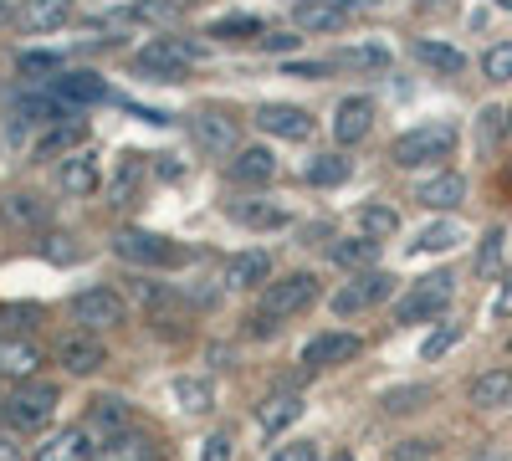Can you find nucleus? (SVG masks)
I'll list each match as a JSON object with an SVG mask.
<instances>
[{
    "mask_svg": "<svg viewBox=\"0 0 512 461\" xmlns=\"http://www.w3.org/2000/svg\"><path fill=\"white\" fill-rule=\"evenodd\" d=\"M195 62H200V47H190V41H180V36H154L134 57V77H144V82H185V72Z\"/></svg>",
    "mask_w": 512,
    "mask_h": 461,
    "instance_id": "1",
    "label": "nucleus"
},
{
    "mask_svg": "<svg viewBox=\"0 0 512 461\" xmlns=\"http://www.w3.org/2000/svg\"><path fill=\"white\" fill-rule=\"evenodd\" d=\"M456 149V123H420V129H405L390 149V159L400 170H420V164H441Z\"/></svg>",
    "mask_w": 512,
    "mask_h": 461,
    "instance_id": "2",
    "label": "nucleus"
},
{
    "mask_svg": "<svg viewBox=\"0 0 512 461\" xmlns=\"http://www.w3.org/2000/svg\"><path fill=\"white\" fill-rule=\"evenodd\" d=\"M57 405H62V390L57 385H47V380H26V385H16L11 390V400L0 405V415L16 426V431H41L57 415Z\"/></svg>",
    "mask_w": 512,
    "mask_h": 461,
    "instance_id": "3",
    "label": "nucleus"
},
{
    "mask_svg": "<svg viewBox=\"0 0 512 461\" xmlns=\"http://www.w3.org/2000/svg\"><path fill=\"white\" fill-rule=\"evenodd\" d=\"M113 251L123 262H134V267H185L190 262V251L175 246L169 236H154V231H139V226H128L113 236Z\"/></svg>",
    "mask_w": 512,
    "mask_h": 461,
    "instance_id": "4",
    "label": "nucleus"
},
{
    "mask_svg": "<svg viewBox=\"0 0 512 461\" xmlns=\"http://www.w3.org/2000/svg\"><path fill=\"white\" fill-rule=\"evenodd\" d=\"M451 292H456V277H451V272L420 277L405 298L395 303V323H431V318H441L446 303H451Z\"/></svg>",
    "mask_w": 512,
    "mask_h": 461,
    "instance_id": "5",
    "label": "nucleus"
},
{
    "mask_svg": "<svg viewBox=\"0 0 512 461\" xmlns=\"http://www.w3.org/2000/svg\"><path fill=\"white\" fill-rule=\"evenodd\" d=\"M313 298H318V277L313 272H287V277H277V282H267V292H262V318H272V323H282V318H297L303 308H313Z\"/></svg>",
    "mask_w": 512,
    "mask_h": 461,
    "instance_id": "6",
    "label": "nucleus"
},
{
    "mask_svg": "<svg viewBox=\"0 0 512 461\" xmlns=\"http://www.w3.org/2000/svg\"><path fill=\"white\" fill-rule=\"evenodd\" d=\"M128 318V303L118 298L113 287H82L77 298H72V323L82 328V333H113L118 323Z\"/></svg>",
    "mask_w": 512,
    "mask_h": 461,
    "instance_id": "7",
    "label": "nucleus"
},
{
    "mask_svg": "<svg viewBox=\"0 0 512 461\" xmlns=\"http://www.w3.org/2000/svg\"><path fill=\"white\" fill-rule=\"evenodd\" d=\"M395 292V277L390 272H354V282H344L333 292V313L338 318H354V313H369L374 303H384Z\"/></svg>",
    "mask_w": 512,
    "mask_h": 461,
    "instance_id": "8",
    "label": "nucleus"
},
{
    "mask_svg": "<svg viewBox=\"0 0 512 461\" xmlns=\"http://www.w3.org/2000/svg\"><path fill=\"white\" fill-rule=\"evenodd\" d=\"M82 431H88V436H93V446L103 451L113 436L134 431V410H128V400H123V395H98V400L88 405V421H82Z\"/></svg>",
    "mask_w": 512,
    "mask_h": 461,
    "instance_id": "9",
    "label": "nucleus"
},
{
    "mask_svg": "<svg viewBox=\"0 0 512 461\" xmlns=\"http://www.w3.org/2000/svg\"><path fill=\"white\" fill-rule=\"evenodd\" d=\"M47 364V349H41L31 333H0V374L16 385L36 380V369Z\"/></svg>",
    "mask_w": 512,
    "mask_h": 461,
    "instance_id": "10",
    "label": "nucleus"
},
{
    "mask_svg": "<svg viewBox=\"0 0 512 461\" xmlns=\"http://www.w3.org/2000/svg\"><path fill=\"white\" fill-rule=\"evenodd\" d=\"M256 129L272 134V139H287V144H303L313 134V113L297 108V103H262L256 108Z\"/></svg>",
    "mask_w": 512,
    "mask_h": 461,
    "instance_id": "11",
    "label": "nucleus"
},
{
    "mask_svg": "<svg viewBox=\"0 0 512 461\" xmlns=\"http://www.w3.org/2000/svg\"><path fill=\"white\" fill-rule=\"evenodd\" d=\"M57 364L67 369V374H77V380H88V374H98L103 364H108V344L98 339V333H67V339L57 344Z\"/></svg>",
    "mask_w": 512,
    "mask_h": 461,
    "instance_id": "12",
    "label": "nucleus"
},
{
    "mask_svg": "<svg viewBox=\"0 0 512 461\" xmlns=\"http://www.w3.org/2000/svg\"><path fill=\"white\" fill-rule=\"evenodd\" d=\"M52 93L77 113V108H98V103H113V88H108V82L98 77V72H57L52 77Z\"/></svg>",
    "mask_w": 512,
    "mask_h": 461,
    "instance_id": "13",
    "label": "nucleus"
},
{
    "mask_svg": "<svg viewBox=\"0 0 512 461\" xmlns=\"http://www.w3.org/2000/svg\"><path fill=\"white\" fill-rule=\"evenodd\" d=\"M190 134L205 154H236L241 149V129H236V118L231 113H216V108H205L190 118Z\"/></svg>",
    "mask_w": 512,
    "mask_h": 461,
    "instance_id": "14",
    "label": "nucleus"
},
{
    "mask_svg": "<svg viewBox=\"0 0 512 461\" xmlns=\"http://www.w3.org/2000/svg\"><path fill=\"white\" fill-rule=\"evenodd\" d=\"M0 221L11 231H47L52 226V200H41L36 190H11L0 200Z\"/></svg>",
    "mask_w": 512,
    "mask_h": 461,
    "instance_id": "15",
    "label": "nucleus"
},
{
    "mask_svg": "<svg viewBox=\"0 0 512 461\" xmlns=\"http://www.w3.org/2000/svg\"><path fill=\"white\" fill-rule=\"evenodd\" d=\"M180 16H185L180 0H128V6L103 16V26H175Z\"/></svg>",
    "mask_w": 512,
    "mask_h": 461,
    "instance_id": "16",
    "label": "nucleus"
},
{
    "mask_svg": "<svg viewBox=\"0 0 512 461\" xmlns=\"http://www.w3.org/2000/svg\"><path fill=\"white\" fill-rule=\"evenodd\" d=\"M359 349H364V339L359 333H318V339L303 349V364L308 369H338V364H349V359H359Z\"/></svg>",
    "mask_w": 512,
    "mask_h": 461,
    "instance_id": "17",
    "label": "nucleus"
},
{
    "mask_svg": "<svg viewBox=\"0 0 512 461\" xmlns=\"http://www.w3.org/2000/svg\"><path fill=\"white\" fill-rule=\"evenodd\" d=\"M292 21H297V31H308V36H333V31L349 26V6L344 0H297Z\"/></svg>",
    "mask_w": 512,
    "mask_h": 461,
    "instance_id": "18",
    "label": "nucleus"
},
{
    "mask_svg": "<svg viewBox=\"0 0 512 461\" xmlns=\"http://www.w3.org/2000/svg\"><path fill=\"white\" fill-rule=\"evenodd\" d=\"M93 456H98V446H93V436L82 426H62V431H52L31 451V461H93Z\"/></svg>",
    "mask_w": 512,
    "mask_h": 461,
    "instance_id": "19",
    "label": "nucleus"
},
{
    "mask_svg": "<svg viewBox=\"0 0 512 461\" xmlns=\"http://www.w3.org/2000/svg\"><path fill=\"white\" fill-rule=\"evenodd\" d=\"M369 129H374V98H344V103H338L333 108V139L338 144H359V139H369Z\"/></svg>",
    "mask_w": 512,
    "mask_h": 461,
    "instance_id": "20",
    "label": "nucleus"
},
{
    "mask_svg": "<svg viewBox=\"0 0 512 461\" xmlns=\"http://www.w3.org/2000/svg\"><path fill=\"white\" fill-rule=\"evenodd\" d=\"M16 129H26V123H36V129H52V123H72L77 113L57 98V93H26V98H16Z\"/></svg>",
    "mask_w": 512,
    "mask_h": 461,
    "instance_id": "21",
    "label": "nucleus"
},
{
    "mask_svg": "<svg viewBox=\"0 0 512 461\" xmlns=\"http://www.w3.org/2000/svg\"><path fill=\"white\" fill-rule=\"evenodd\" d=\"M415 200L425 205V211H456V205L466 200V180L456 170H441V175L415 185Z\"/></svg>",
    "mask_w": 512,
    "mask_h": 461,
    "instance_id": "22",
    "label": "nucleus"
},
{
    "mask_svg": "<svg viewBox=\"0 0 512 461\" xmlns=\"http://www.w3.org/2000/svg\"><path fill=\"white\" fill-rule=\"evenodd\" d=\"M272 175H277V154H272V149L246 144V149L231 154V180H236V185H267Z\"/></svg>",
    "mask_w": 512,
    "mask_h": 461,
    "instance_id": "23",
    "label": "nucleus"
},
{
    "mask_svg": "<svg viewBox=\"0 0 512 461\" xmlns=\"http://www.w3.org/2000/svg\"><path fill=\"white\" fill-rule=\"evenodd\" d=\"M144 180H149L144 154H123V159L113 164V180H108L113 205H134V200H139V190H144Z\"/></svg>",
    "mask_w": 512,
    "mask_h": 461,
    "instance_id": "24",
    "label": "nucleus"
},
{
    "mask_svg": "<svg viewBox=\"0 0 512 461\" xmlns=\"http://www.w3.org/2000/svg\"><path fill=\"white\" fill-rule=\"evenodd\" d=\"M226 216L236 226H246V231H277V226H287V211L277 200H231Z\"/></svg>",
    "mask_w": 512,
    "mask_h": 461,
    "instance_id": "25",
    "label": "nucleus"
},
{
    "mask_svg": "<svg viewBox=\"0 0 512 461\" xmlns=\"http://www.w3.org/2000/svg\"><path fill=\"white\" fill-rule=\"evenodd\" d=\"M466 395H472L477 410H502V405H512V369H482Z\"/></svg>",
    "mask_w": 512,
    "mask_h": 461,
    "instance_id": "26",
    "label": "nucleus"
},
{
    "mask_svg": "<svg viewBox=\"0 0 512 461\" xmlns=\"http://www.w3.org/2000/svg\"><path fill=\"white\" fill-rule=\"evenodd\" d=\"M303 395H292V390H282V395H267L262 405H256V421H262V431H287L292 421H303Z\"/></svg>",
    "mask_w": 512,
    "mask_h": 461,
    "instance_id": "27",
    "label": "nucleus"
},
{
    "mask_svg": "<svg viewBox=\"0 0 512 461\" xmlns=\"http://www.w3.org/2000/svg\"><path fill=\"white\" fill-rule=\"evenodd\" d=\"M57 190H62V195H93V190H98V164H93V154H67V159L57 164Z\"/></svg>",
    "mask_w": 512,
    "mask_h": 461,
    "instance_id": "28",
    "label": "nucleus"
},
{
    "mask_svg": "<svg viewBox=\"0 0 512 461\" xmlns=\"http://www.w3.org/2000/svg\"><path fill=\"white\" fill-rule=\"evenodd\" d=\"M93 461H159V441H154L149 431H123V436H113Z\"/></svg>",
    "mask_w": 512,
    "mask_h": 461,
    "instance_id": "29",
    "label": "nucleus"
},
{
    "mask_svg": "<svg viewBox=\"0 0 512 461\" xmlns=\"http://www.w3.org/2000/svg\"><path fill=\"white\" fill-rule=\"evenodd\" d=\"M16 21L26 31H62L72 21V0H26V6L16 11Z\"/></svg>",
    "mask_w": 512,
    "mask_h": 461,
    "instance_id": "30",
    "label": "nucleus"
},
{
    "mask_svg": "<svg viewBox=\"0 0 512 461\" xmlns=\"http://www.w3.org/2000/svg\"><path fill=\"white\" fill-rule=\"evenodd\" d=\"M272 282V257L267 251H241V257L226 267V287H267Z\"/></svg>",
    "mask_w": 512,
    "mask_h": 461,
    "instance_id": "31",
    "label": "nucleus"
},
{
    "mask_svg": "<svg viewBox=\"0 0 512 461\" xmlns=\"http://www.w3.org/2000/svg\"><path fill=\"white\" fill-rule=\"evenodd\" d=\"M328 257H333L338 267H349V272H374V262H379V241H369V236H344V241H333V246H328Z\"/></svg>",
    "mask_w": 512,
    "mask_h": 461,
    "instance_id": "32",
    "label": "nucleus"
},
{
    "mask_svg": "<svg viewBox=\"0 0 512 461\" xmlns=\"http://www.w3.org/2000/svg\"><path fill=\"white\" fill-rule=\"evenodd\" d=\"M82 139H88V129H82L77 118H72V123H52V129L31 144V159H57V154H72V144H82Z\"/></svg>",
    "mask_w": 512,
    "mask_h": 461,
    "instance_id": "33",
    "label": "nucleus"
},
{
    "mask_svg": "<svg viewBox=\"0 0 512 461\" xmlns=\"http://www.w3.org/2000/svg\"><path fill=\"white\" fill-rule=\"evenodd\" d=\"M354 175V164L344 159V154H318L308 170H303V180L313 185V190H333V185H344Z\"/></svg>",
    "mask_w": 512,
    "mask_h": 461,
    "instance_id": "34",
    "label": "nucleus"
},
{
    "mask_svg": "<svg viewBox=\"0 0 512 461\" xmlns=\"http://www.w3.org/2000/svg\"><path fill=\"white\" fill-rule=\"evenodd\" d=\"M415 57H420L425 67L446 72V77H456V72L466 67V57H461L456 47H446V41H431V36H420V41H415Z\"/></svg>",
    "mask_w": 512,
    "mask_h": 461,
    "instance_id": "35",
    "label": "nucleus"
},
{
    "mask_svg": "<svg viewBox=\"0 0 512 461\" xmlns=\"http://www.w3.org/2000/svg\"><path fill=\"white\" fill-rule=\"evenodd\" d=\"M436 400V390L431 385H400V390H390L379 405H384V415H415V410H425Z\"/></svg>",
    "mask_w": 512,
    "mask_h": 461,
    "instance_id": "36",
    "label": "nucleus"
},
{
    "mask_svg": "<svg viewBox=\"0 0 512 461\" xmlns=\"http://www.w3.org/2000/svg\"><path fill=\"white\" fill-rule=\"evenodd\" d=\"M395 231H400V211H390V205H359V236L384 241Z\"/></svg>",
    "mask_w": 512,
    "mask_h": 461,
    "instance_id": "37",
    "label": "nucleus"
},
{
    "mask_svg": "<svg viewBox=\"0 0 512 461\" xmlns=\"http://www.w3.org/2000/svg\"><path fill=\"white\" fill-rule=\"evenodd\" d=\"M175 400H180V410H190V415H210V405H216V390H210V380H190V374H180V380H175Z\"/></svg>",
    "mask_w": 512,
    "mask_h": 461,
    "instance_id": "38",
    "label": "nucleus"
},
{
    "mask_svg": "<svg viewBox=\"0 0 512 461\" xmlns=\"http://www.w3.org/2000/svg\"><path fill=\"white\" fill-rule=\"evenodd\" d=\"M333 67H354V72H384L390 67V52L384 47H344L333 57Z\"/></svg>",
    "mask_w": 512,
    "mask_h": 461,
    "instance_id": "39",
    "label": "nucleus"
},
{
    "mask_svg": "<svg viewBox=\"0 0 512 461\" xmlns=\"http://www.w3.org/2000/svg\"><path fill=\"white\" fill-rule=\"evenodd\" d=\"M502 251H507V231H502V226H492V231L482 236V246H477V272H482V277H497Z\"/></svg>",
    "mask_w": 512,
    "mask_h": 461,
    "instance_id": "40",
    "label": "nucleus"
},
{
    "mask_svg": "<svg viewBox=\"0 0 512 461\" xmlns=\"http://www.w3.org/2000/svg\"><path fill=\"white\" fill-rule=\"evenodd\" d=\"M210 36H216V41H246V36H267V26L256 16H226V21L210 26Z\"/></svg>",
    "mask_w": 512,
    "mask_h": 461,
    "instance_id": "41",
    "label": "nucleus"
},
{
    "mask_svg": "<svg viewBox=\"0 0 512 461\" xmlns=\"http://www.w3.org/2000/svg\"><path fill=\"white\" fill-rule=\"evenodd\" d=\"M456 241H461V226L456 221H436V226H425L415 236V251H451Z\"/></svg>",
    "mask_w": 512,
    "mask_h": 461,
    "instance_id": "42",
    "label": "nucleus"
},
{
    "mask_svg": "<svg viewBox=\"0 0 512 461\" xmlns=\"http://www.w3.org/2000/svg\"><path fill=\"white\" fill-rule=\"evenodd\" d=\"M482 72L487 82H512V41H497V47L482 52Z\"/></svg>",
    "mask_w": 512,
    "mask_h": 461,
    "instance_id": "43",
    "label": "nucleus"
},
{
    "mask_svg": "<svg viewBox=\"0 0 512 461\" xmlns=\"http://www.w3.org/2000/svg\"><path fill=\"white\" fill-rule=\"evenodd\" d=\"M41 257L57 262V267H67V262L82 257V251H77V241H72L67 231H47V236H41Z\"/></svg>",
    "mask_w": 512,
    "mask_h": 461,
    "instance_id": "44",
    "label": "nucleus"
},
{
    "mask_svg": "<svg viewBox=\"0 0 512 461\" xmlns=\"http://www.w3.org/2000/svg\"><path fill=\"white\" fill-rule=\"evenodd\" d=\"M36 318H41L36 303H6V308H0V328H6V333H26V323L36 328Z\"/></svg>",
    "mask_w": 512,
    "mask_h": 461,
    "instance_id": "45",
    "label": "nucleus"
},
{
    "mask_svg": "<svg viewBox=\"0 0 512 461\" xmlns=\"http://www.w3.org/2000/svg\"><path fill=\"white\" fill-rule=\"evenodd\" d=\"M456 339H461V323H446V328H436L431 339L420 344V359H441V354H451V349H456Z\"/></svg>",
    "mask_w": 512,
    "mask_h": 461,
    "instance_id": "46",
    "label": "nucleus"
},
{
    "mask_svg": "<svg viewBox=\"0 0 512 461\" xmlns=\"http://www.w3.org/2000/svg\"><path fill=\"white\" fill-rule=\"evenodd\" d=\"M231 451H236V431H210L205 436V446H200V461H231Z\"/></svg>",
    "mask_w": 512,
    "mask_h": 461,
    "instance_id": "47",
    "label": "nucleus"
},
{
    "mask_svg": "<svg viewBox=\"0 0 512 461\" xmlns=\"http://www.w3.org/2000/svg\"><path fill=\"white\" fill-rule=\"evenodd\" d=\"M267 461H323V456H318V441H287V446H277Z\"/></svg>",
    "mask_w": 512,
    "mask_h": 461,
    "instance_id": "48",
    "label": "nucleus"
},
{
    "mask_svg": "<svg viewBox=\"0 0 512 461\" xmlns=\"http://www.w3.org/2000/svg\"><path fill=\"white\" fill-rule=\"evenodd\" d=\"M16 67H21L26 77H31V72H62V57H52V52H21Z\"/></svg>",
    "mask_w": 512,
    "mask_h": 461,
    "instance_id": "49",
    "label": "nucleus"
},
{
    "mask_svg": "<svg viewBox=\"0 0 512 461\" xmlns=\"http://www.w3.org/2000/svg\"><path fill=\"white\" fill-rule=\"evenodd\" d=\"M492 318H512V272H502L497 298H492Z\"/></svg>",
    "mask_w": 512,
    "mask_h": 461,
    "instance_id": "50",
    "label": "nucleus"
},
{
    "mask_svg": "<svg viewBox=\"0 0 512 461\" xmlns=\"http://www.w3.org/2000/svg\"><path fill=\"white\" fill-rule=\"evenodd\" d=\"M502 129H507V113H502V108H487L482 123H477V134H482V139H502Z\"/></svg>",
    "mask_w": 512,
    "mask_h": 461,
    "instance_id": "51",
    "label": "nucleus"
},
{
    "mask_svg": "<svg viewBox=\"0 0 512 461\" xmlns=\"http://www.w3.org/2000/svg\"><path fill=\"white\" fill-rule=\"evenodd\" d=\"M431 451H436V441H400L395 446V461H425Z\"/></svg>",
    "mask_w": 512,
    "mask_h": 461,
    "instance_id": "52",
    "label": "nucleus"
},
{
    "mask_svg": "<svg viewBox=\"0 0 512 461\" xmlns=\"http://www.w3.org/2000/svg\"><path fill=\"white\" fill-rule=\"evenodd\" d=\"M297 41H303V36H287V31H267V36H262V47H267V52H297Z\"/></svg>",
    "mask_w": 512,
    "mask_h": 461,
    "instance_id": "53",
    "label": "nucleus"
},
{
    "mask_svg": "<svg viewBox=\"0 0 512 461\" xmlns=\"http://www.w3.org/2000/svg\"><path fill=\"white\" fill-rule=\"evenodd\" d=\"M287 77H308V82H318V77H328V62H287Z\"/></svg>",
    "mask_w": 512,
    "mask_h": 461,
    "instance_id": "54",
    "label": "nucleus"
},
{
    "mask_svg": "<svg viewBox=\"0 0 512 461\" xmlns=\"http://www.w3.org/2000/svg\"><path fill=\"white\" fill-rule=\"evenodd\" d=\"M0 461H26V451H21L16 436H0Z\"/></svg>",
    "mask_w": 512,
    "mask_h": 461,
    "instance_id": "55",
    "label": "nucleus"
},
{
    "mask_svg": "<svg viewBox=\"0 0 512 461\" xmlns=\"http://www.w3.org/2000/svg\"><path fill=\"white\" fill-rule=\"evenodd\" d=\"M272 318H262V313H251V339H272Z\"/></svg>",
    "mask_w": 512,
    "mask_h": 461,
    "instance_id": "56",
    "label": "nucleus"
},
{
    "mask_svg": "<svg viewBox=\"0 0 512 461\" xmlns=\"http://www.w3.org/2000/svg\"><path fill=\"white\" fill-rule=\"evenodd\" d=\"M472 461H502V451L497 446H482V451H472Z\"/></svg>",
    "mask_w": 512,
    "mask_h": 461,
    "instance_id": "57",
    "label": "nucleus"
},
{
    "mask_svg": "<svg viewBox=\"0 0 512 461\" xmlns=\"http://www.w3.org/2000/svg\"><path fill=\"white\" fill-rule=\"evenodd\" d=\"M323 461H354L349 451H333V456H323Z\"/></svg>",
    "mask_w": 512,
    "mask_h": 461,
    "instance_id": "58",
    "label": "nucleus"
},
{
    "mask_svg": "<svg viewBox=\"0 0 512 461\" xmlns=\"http://www.w3.org/2000/svg\"><path fill=\"white\" fill-rule=\"evenodd\" d=\"M0 21H11V6H6V0H0Z\"/></svg>",
    "mask_w": 512,
    "mask_h": 461,
    "instance_id": "59",
    "label": "nucleus"
},
{
    "mask_svg": "<svg viewBox=\"0 0 512 461\" xmlns=\"http://www.w3.org/2000/svg\"><path fill=\"white\" fill-rule=\"evenodd\" d=\"M497 6H507V11H512V0H497Z\"/></svg>",
    "mask_w": 512,
    "mask_h": 461,
    "instance_id": "60",
    "label": "nucleus"
},
{
    "mask_svg": "<svg viewBox=\"0 0 512 461\" xmlns=\"http://www.w3.org/2000/svg\"><path fill=\"white\" fill-rule=\"evenodd\" d=\"M420 6H436V0H420Z\"/></svg>",
    "mask_w": 512,
    "mask_h": 461,
    "instance_id": "61",
    "label": "nucleus"
},
{
    "mask_svg": "<svg viewBox=\"0 0 512 461\" xmlns=\"http://www.w3.org/2000/svg\"><path fill=\"white\" fill-rule=\"evenodd\" d=\"M507 349H512V333H507Z\"/></svg>",
    "mask_w": 512,
    "mask_h": 461,
    "instance_id": "62",
    "label": "nucleus"
},
{
    "mask_svg": "<svg viewBox=\"0 0 512 461\" xmlns=\"http://www.w3.org/2000/svg\"><path fill=\"white\" fill-rule=\"evenodd\" d=\"M0 405H6V400H0Z\"/></svg>",
    "mask_w": 512,
    "mask_h": 461,
    "instance_id": "63",
    "label": "nucleus"
}]
</instances>
